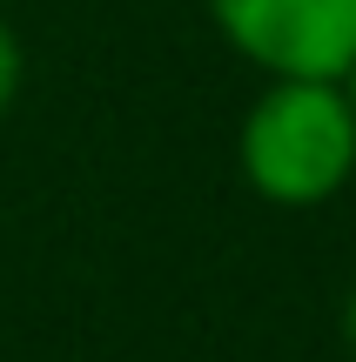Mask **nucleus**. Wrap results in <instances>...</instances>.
Masks as SVG:
<instances>
[{
    "mask_svg": "<svg viewBox=\"0 0 356 362\" xmlns=\"http://www.w3.org/2000/svg\"><path fill=\"white\" fill-rule=\"evenodd\" d=\"M343 94H350V107H356V61H350V74H343Z\"/></svg>",
    "mask_w": 356,
    "mask_h": 362,
    "instance_id": "39448f33",
    "label": "nucleus"
},
{
    "mask_svg": "<svg viewBox=\"0 0 356 362\" xmlns=\"http://www.w3.org/2000/svg\"><path fill=\"white\" fill-rule=\"evenodd\" d=\"M336 329H343V342H350V356H356V282L343 288V309H336Z\"/></svg>",
    "mask_w": 356,
    "mask_h": 362,
    "instance_id": "20e7f679",
    "label": "nucleus"
},
{
    "mask_svg": "<svg viewBox=\"0 0 356 362\" xmlns=\"http://www.w3.org/2000/svg\"><path fill=\"white\" fill-rule=\"evenodd\" d=\"M209 27L263 81H343L356 61V0H202Z\"/></svg>",
    "mask_w": 356,
    "mask_h": 362,
    "instance_id": "f03ea898",
    "label": "nucleus"
},
{
    "mask_svg": "<svg viewBox=\"0 0 356 362\" xmlns=\"http://www.w3.org/2000/svg\"><path fill=\"white\" fill-rule=\"evenodd\" d=\"M236 168L269 208H330L356 181V107L343 81H263L236 128Z\"/></svg>",
    "mask_w": 356,
    "mask_h": 362,
    "instance_id": "f257e3e1",
    "label": "nucleus"
},
{
    "mask_svg": "<svg viewBox=\"0 0 356 362\" xmlns=\"http://www.w3.org/2000/svg\"><path fill=\"white\" fill-rule=\"evenodd\" d=\"M21 81H27V54H21V34L7 27V13H0V115L21 101Z\"/></svg>",
    "mask_w": 356,
    "mask_h": 362,
    "instance_id": "7ed1b4c3",
    "label": "nucleus"
}]
</instances>
